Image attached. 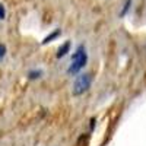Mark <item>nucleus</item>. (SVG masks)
Here are the masks:
<instances>
[{
	"label": "nucleus",
	"mask_w": 146,
	"mask_h": 146,
	"mask_svg": "<svg viewBox=\"0 0 146 146\" xmlns=\"http://www.w3.org/2000/svg\"><path fill=\"white\" fill-rule=\"evenodd\" d=\"M88 63V53H86V48L85 45H79L76 48V51L72 54V62H70V66L67 69V73L70 75H76L82 70V67H85V64Z\"/></svg>",
	"instance_id": "f257e3e1"
},
{
	"label": "nucleus",
	"mask_w": 146,
	"mask_h": 146,
	"mask_svg": "<svg viewBox=\"0 0 146 146\" xmlns=\"http://www.w3.org/2000/svg\"><path fill=\"white\" fill-rule=\"evenodd\" d=\"M67 53H70V42L69 41H66L63 45H60L58 47V50H57V58H63Z\"/></svg>",
	"instance_id": "7ed1b4c3"
},
{
	"label": "nucleus",
	"mask_w": 146,
	"mask_h": 146,
	"mask_svg": "<svg viewBox=\"0 0 146 146\" xmlns=\"http://www.w3.org/2000/svg\"><path fill=\"white\" fill-rule=\"evenodd\" d=\"M92 83V76L89 73H83V75H79L78 79L73 83V95H82L85 94Z\"/></svg>",
	"instance_id": "f03ea898"
},
{
	"label": "nucleus",
	"mask_w": 146,
	"mask_h": 146,
	"mask_svg": "<svg viewBox=\"0 0 146 146\" xmlns=\"http://www.w3.org/2000/svg\"><path fill=\"white\" fill-rule=\"evenodd\" d=\"M130 6H131V0H126L124 5H123V9H121V12H120V16H121V18L126 16V13L130 10Z\"/></svg>",
	"instance_id": "423d86ee"
},
{
	"label": "nucleus",
	"mask_w": 146,
	"mask_h": 146,
	"mask_svg": "<svg viewBox=\"0 0 146 146\" xmlns=\"http://www.w3.org/2000/svg\"><path fill=\"white\" fill-rule=\"evenodd\" d=\"M42 76V70L41 69H35V70H31L29 73H28V78L29 79H38V78H41Z\"/></svg>",
	"instance_id": "39448f33"
},
{
	"label": "nucleus",
	"mask_w": 146,
	"mask_h": 146,
	"mask_svg": "<svg viewBox=\"0 0 146 146\" xmlns=\"http://www.w3.org/2000/svg\"><path fill=\"white\" fill-rule=\"evenodd\" d=\"M60 35H62V31H60V29H54L51 34H48V35L45 36V38L41 41V44H42V45H45V44H48V42H51L53 40H56L57 36H60Z\"/></svg>",
	"instance_id": "20e7f679"
},
{
	"label": "nucleus",
	"mask_w": 146,
	"mask_h": 146,
	"mask_svg": "<svg viewBox=\"0 0 146 146\" xmlns=\"http://www.w3.org/2000/svg\"><path fill=\"white\" fill-rule=\"evenodd\" d=\"M6 53H7V50H6V45H5V44H0V62H2V60L5 58Z\"/></svg>",
	"instance_id": "0eeeda50"
},
{
	"label": "nucleus",
	"mask_w": 146,
	"mask_h": 146,
	"mask_svg": "<svg viewBox=\"0 0 146 146\" xmlns=\"http://www.w3.org/2000/svg\"><path fill=\"white\" fill-rule=\"evenodd\" d=\"M5 18H6V9L2 3H0V21H3Z\"/></svg>",
	"instance_id": "6e6552de"
}]
</instances>
